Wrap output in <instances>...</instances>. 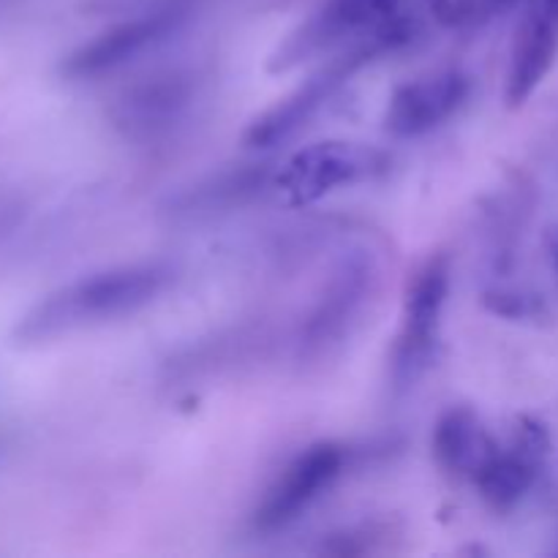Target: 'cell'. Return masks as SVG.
<instances>
[{"instance_id":"cell-1","label":"cell","mask_w":558,"mask_h":558,"mask_svg":"<svg viewBox=\"0 0 558 558\" xmlns=\"http://www.w3.org/2000/svg\"><path fill=\"white\" fill-rule=\"evenodd\" d=\"M172 281L174 267L169 262H134L80 278L33 305L16 325L14 338L22 347H33L118 322L156 303Z\"/></svg>"},{"instance_id":"cell-2","label":"cell","mask_w":558,"mask_h":558,"mask_svg":"<svg viewBox=\"0 0 558 558\" xmlns=\"http://www.w3.org/2000/svg\"><path fill=\"white\" fill-rule=\"evenodd\" d=\"M414 38V25L407 16H392L390 22H385L381 27H376L374 33L363 36L360 41H354L341 58L330 60L325 69L316 71L314 76L303 82L300 87H294L287 98L270 107L267 112H262L254 123L245 131V145L256 147V150H267V147H276L281 142L292 140L298 131H303L322 109L327 107L332 96L357 74L363 65L374 63L376 58L387 52H396L403 44H409Z\"/></svg>"},{"instance_id":"cell-3","label":"cell","mask_w":558,"mask_h":558,"mask_svg":"<svg viewBox=\"0 0 558 558\" xmlns=\"http://www.w3.org/2000/svg\"><path fill=\"white\" fill-rule=\"evenodd\" d=\"M376 292H379V267L374 256L354 251L336 267L300 325L294 338V354L300 363L316 365L341 352L343 343L363 322Z\"/></svg>"},{"instance_id":"cell-4","label":"cell","mask_w":558,"mask_h":558,"mask_svg":"<svg viewBox=\"0 0 558 558\" xmlns=\"http://www.w3.org/2000/svg\"><path fill=\"white\" fill-rule=\"evenodd\" d=\"M447 294H450V262L430 256L407 289L401 327L390 354V385L396 396L412 390L434 365L441 336Z\"/></svg>"},{"instance_id":"cell-5","label":"cell","mask_w":558,"mask_h":558,"mask_svg":"<svg viewBox=\"0 0 558 558\" xmlns=\"http://www.w3.org/2000/svg\"><path fill=\"white\" fill-rule=\"evenodd\" d=\"M390 153L365 142L330 140L303 147L272 172V189L292 207L319 202L336 189L368 183L390 172Z\"/></svg>"},{"instance_id":"cell-6","label":"cell","mask_w":558,"mask_h":558,"mask_svg":"<svg viewBox=\"0 0 558 558\" xmlns=\"http://www.w3.org/2000/svg\"><path fill=\"white\" fill-rule=\"evenodd\" d=\"M403 0H325L303 25L289 33L287 41L272 52L267 71L270 74H283L305 60L316 58L322 52L341 47L343 41L374 33L392 16H398Z\"/></svg>"},{"instance_id":"cell-7","label":"cell","mask_w":558,"mask_h":558,"mask_svg":"<svg viewBox=\"0 0 558 558\" xmlns=\"http://www.w3.org/2000/svg\"><path fill=\"white\" fill-rule=\"evenodd\" d=\"M347 466L349 447L336 441H322L300 452L267 488L254 512V526L259 532H281L298 523L341 480Z\"/></svg>"},{"instance_id":"cell-8","label":"cell","mask_w":558,"mask_h":558,"mask_svg":"<svg viewBox=\"0 0 558 558\" xmlns=\"http://www.w3.org/2000/svg\"><path fill=\"white\" fill-rule=\"evenodd\" d=\"M185 16H189V11L183 5H163V9L150 11V14L120 22V25L109 27L101 36L90 38L71 54H65V60L60 63V74L74 82L109 74V71L131 63L134 58L145 54L147 49L158 47L169 36H174L185 25Z\"/></svg>"},{"instance_id":"cell-9","label":"cell","mask_w":558,"mask_h":558,"mask_svg":"<svg viewBox=\"0 0 558 558\" xmlns=\"http://www.w3.org/2000/svg\"><path fill=\"white\" fill-rule=\"evenodd\" d=\"M550 452V434L539 420L521 417L510 439L501 441L483 472L474 477V488L496 512H510L529 496L543 474Z\"/></svg>"},{"instance_id":"cell-10","label":"cell","mask_w":558,"mask_h":558,"mask_svg":"<svg viewBox=\"0 0 558 558\" xmlns=\"http://www.w3.org/2000/svg\"><path fill=\"white\" fill-rule=\"evenodd\" d=\"M202 80L194 71H169L129 87L112 107V123L131 140L167 134L199 98Z\"/></svg>"},{"instance_id":"cell-11","label":"cell","mask_w":558,"mask_h":558,"mask_svg":"<svg viewBox=\"0 0 558 558\" xmlns=\"http://www.w3.org/2000/svg\"><path fill=\"white\" fill-rule=\"evenodd\" d=\"M472 93V80L463 71H436L396 87L385 109V129L398 140L425 136L445 125Z\"/></svg>"},{"instance_id":"cell-12","label":"cell","mask_w":558,"mask_h":558,"mask_svg":"<svg viewBox=\"0 0 558 558\" xmlns=\"http://www.w3.org/2000/svg\"><path fill=\"white\" fill-rule=\"evenodd\" d=\"M558 58V0H526L507 71V104L521 107Z\"/></svg>"},{"instance_id":"cell-13","label":"cell","mask_w":558,"mask_h":558,"mask_svg":"<svg viewBox=\"0 0 558 558\" xmlns=\"http://www.w3.org/2000/svg\"><path fill=\"white\" fill-rule=\"evenodd\" d=\"M430 445H434V458L441 472L474 483L501 441L485 428L477 412L466 407H452L436 420Z\"/></svg>"},{"instance_id":"cell-14","label":"cell","mask_w":558,"mask_h":558,"mask_svg":"<svg viewBox=\"0 0 558 558\" xmlns=\"http://www.w3.org/2000/svg\"><path fill=\"white\" fill-rule=\"evenodd\" d=\"M272 185V172L267 167H243V169H229V172L216 174L207 183L196 185V189L183 191L178 199L172 202L174 216L185 218H202L213 216V213H227L234 205H245L262 191Z\"/></svg>"},{"instance_id":"cell-15","label":"cell","mask_w":558,"mask_h":558,"mask_svg":"<svg viewBox=\"0 0 558 558\" xmlns=\"http://www.w3.org/2000/svg\"><path fill=\"white\" fill-rule=\"evenodd\" d=\"M518 0H430L436 20L447 27H480L510 11Z\"/></svg>"},{"instance_id":"cell-16","label":"cell","mask_w":558,"mask_h":558,"mask_svg":"<svg viewBox=\"0 0 558 558\" xmlns=\"http://www.w3.org/2000/svg\"><path fill=\"white\" fill-rule=\"evenodd\" d=\"M485 305L494 314L507 316V319H534L543 314V303L534 294L518 292V289H496L485 294Z\"/></svg>"},{"instance_id":"cell-17","label":"cell","mask_w":558,"mask_h":558,"mask_svg":"<svg viewBox=\"0 0 558 558\" xmlns=\"http://www.w3.org/2000/svg\"><path fill=\"white\" fill-rule=\"evenodd\" d=\"M548 256H550V265H554V272L558 278V227L550 232V238H548Z\"/></svg>"},{"instance_id":"cell-18","label":"cell","mask_w":558,"mask_h":558,"mask_svg":"<svg viewBox=\"0 0 558 558\" xmlns=\"http://www.w3.org/2000/svg\"><path fill=\"white\" fill-rule=\"evenodd\" d=\"M125 3H134V0H96V9H118Z\"/></svg>"}]
</instances>
